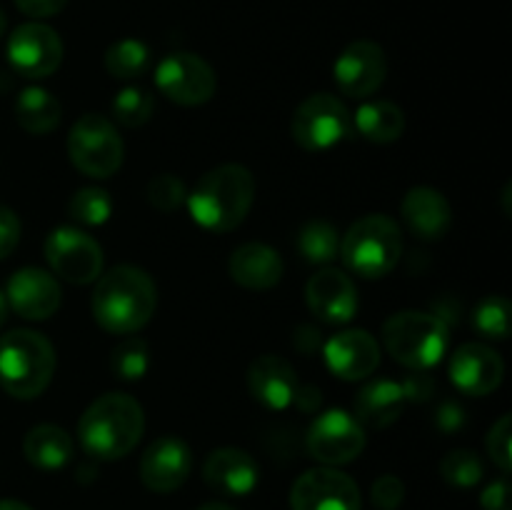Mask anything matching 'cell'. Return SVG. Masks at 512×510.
<instances>
[{
    "mask_svg": "<svg viewBox=\"0 0 512 510\" xmlns=\"http://www.w3.org/2000/svg\"><path fill=\"white\" fill-rule=\"evenodd\" d=\"M290 133L303 150L323 153L353 133V115L335 95L315 93L298 105L290 120Z\"/></svg>",
    "mask_w": 512,
    "mask_h": 510,
    "instance_id": "ba28073f",
    "label": "cell"
},
{
    "mask_svg": "<svg viewBox=\"0 0 512 510\" xmlns=\"http://www.w3.org/2000/svg\"><path fill=\"white\" fill-rule=\"evenodd\" d=\"M370 498L378 510H398L405 500L403 480L398 475H380L370 488Z\"/></svg>",
    "mask_w": 512,
    "mask_h": 510,
    "instance_id": "8d00e7d4",
    "label": "cell"
},
{
    "mask_svg": "<svg viewBox=\"0 0 512 510\" xmlns=\"http://www.w3.org/2000/svg\"><path fill=\"white\" fill-rule=\"evenodd\" d=\"M383 345L393 360L410 370H428L443 360L450 345V330L440 315L403 310L383 325Z\"/></svg>",
    "mask_w": 512,
    "mask_h": 510,
    "instance_id": "8992f818",
    "label": "cell"
},
{
    "mask_svg": "<svg viewBox=\"0 0 512 510\" xmlns=\"http://www.w3.org/2000/svg\"><path fill=\"white\" fill-rule=\"evenodd\" d=\"M505 378V363L498 350L485 343H465L450 358V380L473 398L495 393Z\"/></svg>",
    "mask_w": 512,
    "mask_h": 510,
    "instance_id": "e0dca14e",
    "label": "cell"
},
{
    "mask_svg": "<svg viewBox=\"0 0 512 510\" xmlns=\"http://www.w3.org/2000/svg\"><path fill=\"white\" fill-rule=\"evenodd\" d=\"M23 453L30 465L40 470H60L73 458V438L68 430L53 423H40L28 430L23 440Z\"/></svg>",
    "mask_w": 512,
    "mask_h": 510,
    "instance_id": "d4e9b609",
    "label": "cell"
},
{
    "mask_svg": "<svg viewBox=\"0 0 512 510\" xmlns=\"http://www.w3.org/2000/svg\"><path fill=\"white\" fill-rule=\"evenodd\" d=\"M463 423H465V410L460 408L458 403H453V400L440 405L438 413H435V425H438L443 433H455V430L463 428Z\"/></svg>",
    "mask_w": 512,
    "mask_h": 510,
    "instance_id": "60d3db41",
    "label": "cell"
},
{
    "mask_svg": "<svg viewBox=\"0 0 512 510\" xmlns=\"http://www.w3.org/2000/svg\"><path fill=\"white\" fill-rule=\"evenodd\" d=\"M68 215L75 223L98 228V225L108 223L110 215H113V198L103 188H80L70 198Z\"/></svg>",
    "mask_w": 512,
    "mask_h": 510,
    "instance_id": "f546056e",
    "label": "cell"
},
{
    "mask_svg": "<svg viewBox=\"0 0 512 510\" xmlns=\"http://www.w3.org/2000/svg\"><path fill=\"white\" fill-rule=\"evenodd\" d=\"M440 473H443L445 483L453 485V488H473V485L483 480L485 468L478 453L458 448L445 455L443 463H440Z\"/></svg>",
    "mask_w": 512,
    "mask_h": 510,
    "instance_id": "836d02e7",
    "label": "cell"
},
{
    "mask_svg": "<svg viewBox=\"0 0 512 510\" xmlns=\"http://www.w3.org/2000/svg\"><path fill=\"white\" fill-rule=\"evenodd\" d=\"M0 510H33V508L20 503V500H0Z\"/></svg>",
    "mask_w": 512,
    "mask_h": 510,
    "instance_id": "f6af8a7d",
    "label": "cell"
},
{
    "mask_svg": "<svg viewBox=\"0 0 512 510\" xmlns=\"http://www.w3.org/2000/svg\"><path fill=\"white\" fill-rule=\"evenodd\" d=\"M150 65V50L143 40L125 38L105 50V70L118 80H133Z\"/></svg>",
    "mask_w": 512,
    "mask_h": 510,
    "instance_id": "f1b7e54d",
    "label": "cell"
},
{
    "mask_svg": "<svg viewBox=\"0 0 512 510\" xmlns=\"http://www.w3.org/2000/svg\"><path fill=\"white\" fill-rule=\"evenodd\" d=\"M90 305L95 323L105 333L133 335L153 320L158 288L138 265H115L98 278Z\"/></svg>",
    "mask_w": 512,
    "mask_h": 510,
    "instance_id": "6da1fadb",
    "label": "cell"
},
{
    "mask_svg": "<svg viewBox=\"0 0 512 510\" xmlns=\"http://www.w3.org/2000/svg\"><path fill=\"white\" fill-rule=\"evenodd\" d=\"M55 375V348L43 333L10 330L0 335V385L18 400H33L48 390Z\"/></svg>",
    "mask_w": 512,
    "mask_h": 510,
    "instance_id": "277c9868",
    "label": "cell"
},
{
    "mask_svg": "<svg viewBox=\"0 0 512 510\" xmlns=\"http://www.w3.org/2000/svg\"><path fill=\"white\" fill-rule=\"evenodd\" d=\"M68 158L88 178L105 180L123 165L125 143L113 120L100 113H85L70 128Z\"/></svg>",
    "mask_w": 512,
    "mask_h": 510,
    "instance_id": "52a82bcc",
    "label": "cell"
},
{
    "mask_svg": "<svg viewBox=\"0 0 512 510\" xmlns=\"http://www.w3.org/2000/svg\"><path fill=\"white\" fill-rule=\"evenodd\" d=\"M193 470V453L178 435L153 440L140 460V480L153 493H173L188 480Z\"/></svg>",
    "mask_w": 512,
    "mask_h": 510,
    "instance_id": "2e32d148",
    "label": "cell"
},
{
    "mask_svg": "<svg viewBox=\"0 0 512 510\" xmlns=\"http://www.w3.org/2000/svg\"><path fill=\"white\" fill-rule=\"evenodd\" d=\"M190 215L210 233L235 230L255 203V178L245 165L225 163L208 170L185 198Z\"/></svg>",
    "mask_w": 512,
    "mask_h": 510,
    "instance_id": "7a4b0ae2",
    "label": "cell"
},
{
    "mask_svg": "<svg viewBox=\"0 0 512 510\" xmlns=\"http://www.w3.org/2000/svg\"><path fill=\"white\" fill-rule=\"evenodd\" d=\"M150 368V350L143 338L128 335L110 353V370L120 380H140Z\"/></svg>",
    "mask_w": 512,
    "mask_h": 510,
    "instance_id": "4dcf8cb0",
    "label": "cell"
},
{
    "mask_svg": "<svg viewBox=\"0 0 512 510\" xmlns=\"http://www.w3.org/2000/svg\"><path fill=\"white\" fill-rule=\"evenodd\" d=\"M5 28H8V18H5V13H3V10H0V38H3Z\"/></svg>",
    "mask_w": 512,
    "mask_h": 510,
    "instance_id": "c3c4849f",
    "label": "cell"
},
{
    "mask_svg": "<svg viewBox=\"0 0 512 510\" xmlns=\"http://www.w3.org/2000/svg\"><path fill=\"white\" fill-rule=\"evenodd\" d=\"M45 260L58 278L73 285H88L103 275L105 255L98 240L78 228H55L45 238Z\"/></svg>",
    "mask_w": 512,
    "mask_h": 510,
    "instance_id": "9c48e42d",
    "label": "cell"
},
{
    "mask_svg": "<svg viewBox=\"0 0 512 510\" xmlns=\"http://www.w3.org/2000/svg\"><path fill=\"white\" fill-rule=\"evenodd\" d=\"M15 8L30 18H50L68 5V0H13Z\"/></svg>",
    "mask_w": 512,
    "mask_h": 510,
    "instance_id": "ab89813d",
    "label": "cell"
},
{
    "mask_svg": "<svg viewBox=\"0 0 512 510\" xmlns=\"http://www.w3.org/2000/svg\"><path fill=\"white\" fill-rule=\"evenodd\" d=\"M325 363L340 380H365L378 370L380 345L368 330L350 328L325 343Z\"/></svg>",
    "mask_w": 512,
    "mask_h": 510,
    "instance_id": "d6986e66",
    "label": "cell"
},
{
    "mask_svg": "<svg viewBox=\"0 0 512 510\" xmlns=\"http://www.w3.org/2000/svg\"><path fill=\"white\" fill-rule=\"evenodd\" d=\"M338 253L345 268L360 278H385L403 258V230L383 213L365 215L350 225Z\"/></svg>",
    "mask_w": 512,
    "mask_h": 510,
    "instance_id": "5b68a950",
    "label": "cell"
},
{
    "mask_svg": "<svg viewBox=\"0 0 512 510\" xmlns=\"http://www.w3.org/2000/svg\"><path fill=\"white\" fill-rule=\"evenodd\" d=\"M473 328L483 338L505 340L510 335V300L505 295H488L473 310Z\"/></svg>",
    "mask_w": 512,
    "mask_h": 510,
    "instance_id": "1f68e13d",
    "label": "cell"
},
{
    "mask_svg": "<svg viewBox=\"0 0 512 510\" xmlns=\"http://www.w3.org/2000/svg\"><path fill=\"white\" fill-rule=\"evenodd\" d=\"M293 510H360V490L343 470L323 468L305 470L290 488Z\"/></svg>",
    "mask_w": 512,
    "mask_h": 510,
    "instance_id": "4fadbf2b",
    "label": "cell"
},
{
    "mask_svg": "<svg viewBox=\"0 0 512 510\" xmlns=\"http://www.w3.org/2000/svg\"><path fill=\"white\" fill-rule=\"evenodd\" d=\"M405 225L420 240H440L453 225V208L440 190L418 185L408 190L400 205Z\"/></svg>",
    "mask_w": 512,
    "mask_h": 510,
    "instance_id": "44dd1931",
    "label": "cell"
},
{
    "mask_svg": "<svg viewBox=\"0 0 512 510\" xmlns=\"http://www.w3.org/2000/svg\"><path fill=\"white\" fill-rule=\"evenodd\" d=\"M320 390L318 388H298L295 393V403H298L300 410H318L320 408Z\"/></svg>",
    "mask_w": 512,
    "mask_h": 510,
    "instance_id": "ee69618b",
    "label": "cell"
},
{
    "mask_svg": "<svg viewBox=\"0 0 512 510\" xmlns=\"http://www.w3.org/2000/svg\"><path fill=\"white\" fill-rule=\"evenodd\" d=\"M63 53V40L45 23L18 25L8 38V63L20 78H48L60 68Z\"/></svg>",
    "mask_w": 512,
    "mask_h": 510,
    "instance_id": "7c38bea8",
    "label": "cell"
},
{
    "mask_svg": "<svg viewBox=\"0 0 512 510\" xmlns=\"http://www.w3.org/2000/svg\"><path fill=\"white\" fill-rule=\"evenodd\" d=\"M305 445L328 468L353 463L365 450V428L345 410H325L310 423Z\"/></svg>",
    "mask_w": 512,
    "mask_h": 510,
    "instance_id": "30bf717a",
    "label": "cell"
},
{
    "mask_svg": "<svg viewBox=\"0 0 512 510\" xmlns=\"http://www.w3.org/2000/svg\"><path fill=\"white\" fill-rule=\"evenodd\" d=\"M8 305L25 320H48L58 313L63 290L53 273L43 268H20L5 288Z\"/></svg>",
    "mask_w": 512,
    "mask_h": 510,
    "instance_id": "ac0fdd59",
    "label": "cell"
},
{
    "mask_svg": "<svg viewBox=\"0 0 512 510\" xmlns=\"http://www.w3.org/2000/svg\"><path fill=\"white\" fill-rule=\"evenodd\" d=\"M305 303L323 323L343 325L358 313V290L345 270L325 265L305 285Z\"/></svg>",
    "mask_w": 512,
    "mask_h": 510,
    "instance_id": "9a60e30c",
    "label": "cell"
},
{
    "mask_svg": "<svg viewBox=\"0 0 512 510\" xmlns=\"http://www.w3.org/2000/svg\"><path fill=\"white\" fill-rule=\"evenodd\" d=\"M155 85L173 103L203 105L215 95V70L195 53H170L155 68Z\"/></svg>",
    "mask_w": 512,
    "mask_h": 510,
    "instance_id": "8fae6325",
    "label": "cell"
},
{
    "mask_svg": "<svg viewBox=\"0 0 512 510\" xmlns=\"http://www.w3.org/2000/svg\"><path fill=\"white\" fill-rule=\"evenodd\" d=\"M145 195H148V203L158 208L160 213H173V210H178L185 203L188 190H185V183L178 175L160 173L150 180Z\"/></svg>",
    "mask_w": 512,
    "mask_h": 510,
    "instance_id": "e575fe53",
    "label": "cell"
},
{
    "mask_svg": "<svg viewBox=\"0 0 512 510\" xmlns=\"http://www.w3.org/2000/svg\"><path fill=\"white\" fill-rule=\"evenodd\" d=\"M403 385L395 380H373L355 398V420L363 428L385 430L400 418L405 408Z\"/></svg>",
    "mask_w": 512,
    "mask_h": 510,
    "instance_id": "cb8c5ba5",
    "label": "cell"
},
{
    "mask_svg": "<svg viewBox=\"0 0 512 510\" xmlns=\"http://www.w3.org/2000/svg\"><path fill=\"white\" fill-rule=\"evenodd\" d=\"M510 425H512L510 415H503V418H500L498 423H495L493 428H490L488 440H485V445H488V455H490V458H493V463L498 465V468L503 470L505 475H508L510 468H512Z\"/></svg>",
    "mask_w": 512,
    "mask_h": 510,
    "instance_id": "d590c367",
    "label": "cell"
},
{
    "mask_svg": "<svg viewBox=\"0 0 512 510\" xmlns=\"http://www.w3.org/2000/svg\"><path fill=\"white\" fill-rule=\"evenodd\" d=\"M293 345L300 353H313L320 345V330L313 328V325H298V330L293 333Z\"/></svg>",
    "mask_w": 512,
    "mask_h": 510,
    "instance_id": "7bdbcfd3",
    "label": "cell"
},
{
    "mask_svg": "<svg viewBox=\"0 0 512 510\" xmlns=\"http://www.w3.org/2000/svg\"><path fill=\"white\" fill-rule=\"evenodd\" d=\"M145 413L128 393H105L85 408L78 423V440L93 460H120L140 443Z\"/></svg>",
    "mask_w": 512,
    "mask_h": 510,
    "instance_id": "3957f363",
    "label": "cell"
},
{
    "mask_svg": "<svg viewBox=\"0 0 512 510\" xmlns=\"http://www.w3.org/2000/svg\"><path fill=\"white\" fill-rule=\"evenodd\" d=\"M228 273L240 288L270 290L283 280L285 265L275 248L265 243H245L233 250Z\"/></svg>",
    "mask_w": 512,
    "mask_h": 510,
    "instance_id": "603a6c76",
    "label": "cell"
},
{
    "mask_svg": "<svg viewBox=\"0 0 512 510\" xmlns=\"http://www.w3.org/2000/svg\"><path fill=\"white\" fill-rule=\"evenodd\" d=\"M198 510H235V508H230V505H225V503H205V505H200Z\"/></svg>",
    "mask_w": 512,
    "mask_h": 510,
    "instance_id": "7dc6e473",
    "label": "cell"
},
{
    "mask_svg": "<svg viewBox=\"0 0 512 510\" xmlns=\"http://www.w3.org/2000/svg\"><path fill=\"white\" fill-rule=\"evenodd\" d=\"M403 385V393L408 400H425L428 395H433L435 383L423 373V370H415V375H410Z\"/></svg>",
    "mask_w": 512,
    "mask_h": 510,
    "instance_id": "b9f144b4",
    "label": "cell"
},
{
    "mask_svg": "<svg viewBox=\"0 0 512 510\" xmlns=\"http://www.w3.org/2000/svg\"><path fill=\"white\" fill-rule=\"evenodd\" d=\"M483 510H510V483L508 478L493 480L480 495Z\"/></svg>",
    "mask_w": 512,
    "mask_h": 510,
    "instance_id": "f35d334b",
    "label": "cell"
},
{
    "mask_svg": "<svg viewBox=\"0 0 512 510\" xmlns=\"http://www.w3.org/2000/svg\"><path fill=\"white\" fill-rule=\"evenodd\" d=\"M63 118L58 98L50 95L45 88H25L15 100V120L20 128L30 135L53 133Z\"/></svg>",
    "mask_w": 512,
    "mask_h": 510,
    "instance_id": "4316f807",
    "label": "cell"
},
{
    "mask_svg": "<svg viewBox=\"0 0 512 510\" xmlns=\"http://www.w3.org/2000/svg\"><path fill=\"white\" fill-rule=\"evenodd\" d=\"M153 110V95L145 93L143 88H135V85L120 90L113 100V118L123 128H140V125H145L153 118Z\"/></svg>",
    "mask_w": 512,
    "mask_h": 510,
    "instance_id": "d6a6232c",
    "label": "cell"
},
{
    "mask_svg": "<svg viewBox=\"0 0 512 510\" xmlns=\"http://www.w3.org/2000/svg\"><path fill=\"white\" fill-rule=\"evenodd\" d=\"M388 75V55L373 40H355L333 65L335 85L350 98H368L378 93Z\"/></svg>",
    "mask_w": 512,
    "mask_h": 510,
    "instance_id": "5bb4252c",
    "label": "cell"
},
{
    "mask_svg": "<svg viewBox=\"0 0 512 510\" xmlns=\"http://www.w3.org/2000/svg\"><path fill=\"white\" fill-rule=\"evenodd\" d=\"M295 368L280 355H260L248 368V390L268 410H285L298 393Z\"/></svg>",
    "mask_w": 512,
    "mask_h": 510,
    "instance_id": "ffe728a7",
    "label": "cell"
},
{
    "mask_svg": "<svg viewBox=\"0 0 512 510\" xmlns=\"http://www.w3.org/2000/svg\"><path fill=\"white\" fill-rule=\"evenodd\" d=\"M203 480L218 493L243 498L258 485V463L243 448H218L205 460Z\"/></svg>",
    "mask_w": 512,
    "mask_h": 510,
    "instance_id": "7402d4cb",
    "label": "cell"
},
{
    "mask_svg": "<svg viewBox=\"0 0 512 510\" xmlns=\"http://www.w3.org/2000/svg\"><path fill=\"white\" fill-rule=\"evenodd\" d=\"M295 248H298L300 258H303L305 263L328 265L330 260L338 255V230H335V225L328 223V220H308V223L300 228L298 238H295Z\"/></svg>",
    "mask_w": 512,
    "mask_h": 510,
    "instance_id": "83f0119b",
    "label": "cell"
},
{
    "mask_svg": "<svg viewBox=\"0 0 512 510\" xmlns=\"http://www.w3.org/2000/svg\"><path fill=\"white\" fill-rule=\"evenodd\" d=\"M20 243V220L15 210L0 205V260L13 255V250Z\"/></svg>",
    "mask_w": 512,
    "mask_h": 510,
    "instance_id": "74e56055",
    "label": "cell"
},
{
    "mask_svg": "<svg viewBox=\"0 0 512 510\" xmlns=\"http://www.w3.org/2000/svg\"><path fill=\"white\" fill-rule=\"evenodd\" d=\"M8 313H10L8 298H5V293H3V290H0V328H3L5 320H8Z\"/></svg>",
    "mask_w": 512,
    "mask_h": 510,
    "instance_id": "bcb514c9",
    "label": "cell"
},
{
    "mask_svg": "<svg viewBox=\"0 0 512 510\" xmlns=\"http://www.w3.org/2000/svg\"><path fill=\"white\" fill-rule=\"evenodd\" d=\"M353 130L368 143H395L405 133V113L390 100H370L355 110Z\"/></svg>",
    "mask_w": 512,
    "mask_h": 510,
    "instance_id": "484cf974",
    "label": "cell"
}]
</instances>
